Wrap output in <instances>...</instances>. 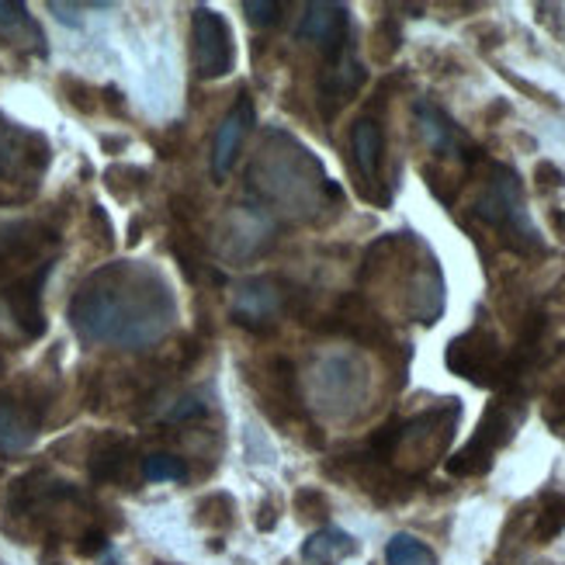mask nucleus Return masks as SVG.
I'll return each mask as SVG.
<instances>
[{"mask_svg": "<svg viewBox=\"0 0 565 565\" xmlns=\"http://www.w3.org/2000/svg\"><path fill=\"white\" fill-rule=\"evenodd\" d=\"M45 167L49 142L0 115V205H21L35 199Z\"/></svg>", "mask_w": 565, "mask_h": 565, "instance_id": "obj_2", "label": "nucleus"}, {"mask_svg": "<svg viewBox=\"0 0 565 565\" xmlns=\"http://www.w3.org/2000/svg\"><path fill=\"white\" fill-rule=\"evenodd\" d=\"M448 367L461 379H472V382H486V375H493L500 367V348H497V337L486 333V330H472L458 337L451 348H448Z\"/></svg>", "mask_w": 565, "mask_h": 565, "instance_id": "obj_9", "label": "nucleus"}, {"mask_svg": "<svg viewBox=\"0 0 565 565\" xmlns=\"http://www.w3.org/2000/svg\"><path fill=\"white\" fill-rule=\"evenodd\" d=\"M562 527H565V497H548L542 507V518H537V537L552 542Z\"/></svg>", "mask_w": 565, "mask_h": 565, "instance_id": "obj_20", "label": "nucleus"}, {"mask_svg": "<svg viewBox=\"0 0 565 565\" xmlns=\"http://www.w3.org/2000/svg\"><path fill=\"white\" fill-rule=\"evenodd\" d=\"M351 153L361 170L364 181H379L382 170V153H385V136L375 118H358L351 132Z\"/></svg>", "mask_w": 565, "mask_h": 565, "instance_id": "obj_14", "label": "nucleus"}, {"mask_svg": "<svg viewBox=\"0 0 565 565\" xmlns=\"http://www.w3.org/2000/svg\"><path fill=\"white\" fill-rule=\"evenodd\" d=\"M39 427H42V416L29 403H18V399L0 403V451L4 455L29 451L39 437Z\"/></svg>", "mask_w": 565, "mask_h": 565, "instance_id": "obj_12", "label": "nucleus"}, {"mask_svg": "<svg viewBox=\"0 0 565 565\" xmlns=\"http://www.w3.org/2000/svg\"><path fill=\"white\" fill-rule=\"evenodd\" d=\"M413 111H416V126H420V132H424V139L434 153H455L465 142L461 132L455 129V121L440 108H434L430 102H416Z\"/></svg>", "mask_w": 565, "mask_h": 565, "instance_id": "obj_16", "label": "nucleus"}, {"mask_svg": "<svg viewBox=\"0 0 565 565\" xmlns=\"http://www.w3.org/2000/svg\"><path fill=\"white\" fill-rule=\"evenodd\" d=\"M281 4L278 0H243V14H247L250 24H260V29H271V24L281 21Z\"/></svg>", "mask_w": 565, "mask_h": 565, "instance_id": "obj_22", "label": "nucleus"}, {"mask_svg": "<svg viewBox=\"0 0 565 565\" xmlns=\"http://www.w3.org/2000/svg\"><path fill=\"white\" fill-rule=\"evenodd\" d=\"M358 552V542L348 534V531H340V527H323V531H316L309 542L302 545V558L309 565H337L343 562L348 555Z\"/></svg>", "mask_w": 565, "mask_h": 565, "instance_id": "obj_17", "label": "nucleus"}, {"mask_svg": "<svg viewBox=\"0 0 565 565\" xmlns=\"http://www.w3.org/2000/svg\"><path fill=\"white\" fill-rule=\"evenodd\" d=\"M364 84V66L351 56V49H343L337 60H330L327 73L319 77V105L327 115H337L340 105H348Z\"/></svg>", "mask_w": 565, "mask_h": 565, "instance_id": "obj_11", "label": "nucleus"}, {"mask_svg": "<svg viewBox=\"0 0 565 565\" xmlns=\"http://www.w3.org/2000/svg\"><path fill=\"white\" fill-rule=\"evenodd\" d=\"M178 319V302L153 267L136 260L105 264L70 302V323L87 343L150 348Z\"/></svg>", "mask_w": 565, "mask_h": 565, "instance_id": "obj_1", "label": "nucleus"}, {"mask_svg": "<svg viewBox=\"0 0 565 565\" xmlns=\"http://www.w3.org/2000/svg\"><path fill=\"white\" fill-rule=\"evenodd\" d=\"M199 416H205V403L199 396H184L178 399L174 406L167 409V424H184V420H199Z\"/></svg>", "mask_w": 565, "mask_h": 565, "instance_id": "obj_23", "label": "nucleus"}, {"mask_svg": "<svg viewBox=\"0 0 565 565\" xmlns=\"http://www.w3.org/2000/svg\"><path fill=\"white\" fill-rule=\"evenodd\" d=\"M295 507H299L302 518H327V497L319 489H299L295 493Z\"/></svg>", "mask_w": 565, "mask_h": 565, "instance_id": "obj_24", "label": "nucleus"}, {"mask_svg": "<svg viewBox=\"0 0 565 565\" xmlns=\"http://www.w3.org/2000/svg\"><path fill=\"white\" fill-rule=\"evenodd\" d=\"M142 476L150 482H181V479H188V465H184V458L170 455V451H153L142 458Z\"/></svg>", "mask_w": 565, "mask_h": 565, "instance_id": "obj_19", "label": "nucleus"}, {"mask_svg": "<svg viewBox=\"0 0 565 565\" xmlns=\"http://www.w3.org/2000/svg\"><path fill=\"white\" fill-rule=\"evenodd\" d=\"M49 11H56V18L66 21V24H81L77 8H73V4H60V0H49Z\"/></svg>", "mask_w": 565, "mask_h": 565, "instance_id": "obj_26", "label": "nucleus"}, {"mask_svg": "<svg viewBox=\"0 0 565 565\" xmlns=\"http://www.w3.org/2000/svg\"><path fill=\"white\" fill-rule=\"evenodd\" d=\"M288 306V291L278 278H250L233 295V319L254 333H271Z\"/></svg>", "mask_w": 565, "mask_h": 565, "instance_id": "obj_4", "label": "nucleus"}, {"mask_svg": "<svg viewBox=\"0 0 565 565\" xmlns=\"http://www.w3.org/2000/svg\"><path fill=\"white\" fill-rule=\"evenodd\" d=\"M49 267L53 264H42L39 271L21 275L8 285L4 291V302L14 316V323L21 327V333L29 340H39L45 333V312H42V285L49 278Z\"/></svg>", "mask_w": 565, "mask_h": 565, "instance_id": "obj_8", "label": "nucleus"}, {"mask_svg": "<svg viewBox=\"0 0 565 565\" xmlns=\"http://www.w3.org/2000/svg\"><path fill=\"white\" fill-rule=\"evenodd\" d=\"M250 126H254V102L247 94H239V102L230 108V115L223 118V126L215 129V139H212V174H215V181H223L233 170L236 153H239L243 139H247Z\"/></svg>", "mask_w": 565, "mask_h": 565, "instance_id": "obj_10", "label": "nucleus"}, {"mask_svg": "<svg viewBox=\"0 0 565 565\" xmlns=\"http://www.w3.org/2000/svg\"><path fill=\"white\" fill-rule=\"evenodd\" d=\"M191 60L202 81H218L236 66L233 29L215 8H194L191 14Z\"/></svg>", "mask_w": 565, "mask_h": 565, "instance_id": "obj_3", "label": "nucleus"}, {"mask_svg": "<svg viewBox=\"0 0 565 565\" xmlns=\"http://www.w3.org/2000/svg\"><path fill=\"white\" fill-rule=\"evenodd\" d=\"M60 87H63V94H66V102H70L73 108H77V111H84V115L97 111V105H102V97H97V90L87 87V84L77 81V77H63Z\"/></svg>", "mask_w": 565, "mask_h": 565, "instance_id": "obj_21", "label": "nucleus"}, {"mask_svg": "<svg viewBox=\"0 0 565 565\" xmlns=\"http://www.w3.org/2000/svg\"><path fill=\"white\" fill-rule=\"evenodd\" d=\"M129 437H118V434H105L97 437V445L90 451V479L94 482H115L121 479V472H126L129 465Z\"/></svg>", "mask_w": 565, "mask_h": 565, "instance_id": "obj_15", "label": "nucleus"}, {"mask_svg": "<svg viewBox=\"0 0 565 565\" xmlns=\"http://www.w3.org/2000/svg\"><path fill=\"white\" fill-rule=\"evenodd\" d=\"M510 430H513V416L507 413V406L486 409L476 437L448 461V472L451 476H482L489 465H493V455L510 440Z\"/></svg>", "mask_w": 565, "mask_h": 565, "instance_id": "obj_5", "label": "nucleus"}, {"mask_svg": "<svg viewBox=\"0 0 565 565\" xmlns=\"http://www.w3.org/2000/svg\"><path fill=\"white\" fill-rule=\"evenodd\" d=\"M105 548H108V537H105L102 531H87V534L81 537V545H77L81 555H97V552H105Z\"/></svg>", "mask_w": 565, "mask_h": 565, "instance_id": "obj_25", "label": "nucleus"}, {"mask_svg": "<svg viewBox=\"0 0 565 565\" xmlns=\"http://www.w3.org/2000/svg\"><path fill=\"white\" fill-rule=\"evenodd\" d=\"M385 562L388 565H437V555L413 534H396L385 545Z\"/></svg>", "mask_w": 565, "mask_h": 565, "instance_id": "obj_18", "label": "nucleus"}, {"mask_svg": "<svg viewBox=\"0 0 565 565\" xmlns=\"http://www.w3.org/2000/svg\"><path fill=\"white\" fill-rule=\"evenodd\" d=\"M0 39L18 45V49H29V53H45V35L35 24V18L29 14L24 4H14V0H0Z\"/></svg>", "mask_w": 565, "mask_h": 565, "instance_id": "obj_13", "label": "nucleus"}, {"mask_svg": "<svg viewBox=\"0 0 565 565\" xmlns=\"http://www.w3.org/2000/svg\"><path fill=\"white\" fill-rule=\"evenodd\" d=\"M348 29H351V14L343 4H330V0H312L306 4V14L299 21V35L302 42H316L327 49V56L337 60L343 49H348Z\"/></svg>", "mask_w": 565, "mask_h": 565, "instance_id": "obj_7", "label": "nucleus"}, {"mask_svg": "<svg viewBox=\"0 0 565 565\" xmlns=\"http://www.w3.org/2000/svg\"><path fill=\"white\" fill-rule=\"evenodd\" d=\"M476 215L486 218L489 226H497V230H521L527 233L531 239L537 236L531 230V223L524 218V202H521V184L518 178L510 174V170H497V181L489 184V191L482 194V199L476 202Z\"/></svg>", "mask_w": 565, "mask_h": 565, "instance_id": "obj_6", "label": "nucleus"}]
</instances>
